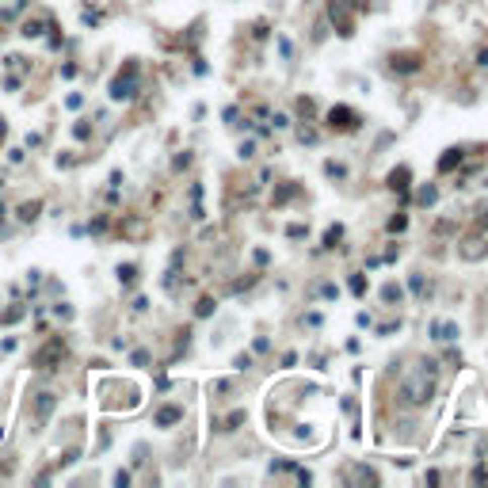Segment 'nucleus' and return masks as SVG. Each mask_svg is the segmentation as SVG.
I'll use <instances>...</instances> for the list:
<instances>
[{
	"mask_svg": "<svg viewBox=\"0 0 488 488\" xmlns=\"http://www.w3.org/2000/svg\"><path fill=\"white\" fill-rule=\"evenodd\" d=\"M431 393H435V362H420L401 377V401L412 404V408L427 404Z\"/></svg>",
	"mask_w": 488,
	"mask_h": 488,
	"instance_id": "f257e3e1",
	"label": "nucleus"
},
{
	"mask_svg": "<svg viewBox=\"0 0 488 488\" xmlns=\"http://www.w3.org/2000/svg\"><path fill=\"white\" fill-rule=\"evenodd\" d=\"M107 95L115 103H130L137 95V61H126V65L115 73V80L107 84Z\"/></svg>",
	"mask_w": 488,
	"mask_h": 488,
	"instance_id": "f03ea898",
	"label": "nucleus"
},
{
	"mask_svg": "<svg viewBox=\"0 0 488 488\" xmlns=\"http://www.w3.org/2000/svg\"><path fill=\"white\" fill-rule=\"evenodd\" d=\"M65 359H69V343L61 340V336H50V340L38 347V355H34V366L38 370H61Z\"/></svg>",
	"mask_w": 488,
	"mask_h": 488,
	"instance_id": "7ed1b4c3",
	"label": "nucleus"
},
{
	"mask_svg": "<svg viewBox=\"0 0 488 488\" xmlns=\"http://www.w3.org/2000/svg\"><path fill=\"white\" fill-rule=\"evenodd\" d=\"M359 115L351 111V107H332V111H328V126L332 130H359Z\"/></svg>",
	"mask_w": 488,
	"mask_h": 488,
	"instance_id": "20e7f679",
	"label": "nucleus"
},
{
	"mask_svg": "<svg viewBox=\"0 0 488 488\" xmlns=\"http://www.w3.org/2000/svg\"><path fill=\"white\" fill-rule=\"evenodd\" d=\"M38 214H42V198H31V202L16 206V222L19 225H34V222H38Z\"/></svg>",
	"mask_w": 488,
	"mask_h": 488,
	"instance_id": "39448f33",
	"label": "nucleus"
},
{
	"mask_svg": "<svg viewBox=\"0 0 488 488\" xmlns=\"http://www.w3.org/2000/svg\"><path fill=\"white\" fill-rule=\"evenodd\" d=\"M431 340H439V343H450V340H458V324L454 320H431Z\"/></svg>",
	"mask_w": 488,
	"mask_h": 488,
	"instance_id": "423d86ee",
	"label": "nucleus"
},
{
	"mask_svg": "<svg viewBox=\"0 0 488 488\" xmlns=\"http://www.w3.org/2000/svg\"><path fill=\"white\" fill-rule=\"evenodd\" d=\"M183 420V408H180V404H164V408L160 412H156V427H172V423H180Z\"/></svg>",
	"mask_w": 488,
	"mask_h": 488,
	"instance_id": "0eeeda50",
	"label": "nucleus"
},
{
	"mask_svg": "<svg viewBox=\"0 0 488 488\" xmlns=\"http://www.w3.org/2000/svg\"><path fill=\"white\" fill-rule=\"evenodd\" d=\"M408 180H412L408 164H401V168H393V172H389V187H393V191H401V195H408Z\"/></svg>",
	"mask_w": 488,
	"mask_h": 488,
	"instance_id": "6e6552de",
	"label": "nucleus"
},
{
	"mask_svg": "<svg viewBox=\"0 0 488 488\" xmlns=\"http://www.w3.org/2000/svg\"><path fill=\"white\" fill-rule=\"evenodd\" d=\"M393 69L397 73H416L420 69V58L416 53H401V58H393Z\"/></svg>",
	"mask_w": 488,
	"mask_h": 488,
	"instance_id": "1a4fd4ad",
	"label": "nucleus"
},
{
	"mask_svg": "<svg viewBox=\"0 0 488 488\" xmlns=\"http://www.w3.org/2000/svg\"><path fill=\"white\" fill-rule=\"evenodd\" d=\"M27 317V305H12V309H4V313H0V324H19V320Z\"/></svg>",
	"mask_w": 488,
	"mask_h": 488,
	"instance_id": "9d476101",
	"label": "nucleus"
},
{
	"mask_svg": "<svg viewBox=\"0 0 488 488\" xmlns=\"http://www.w3.org/2000/svg\"><path fill=\"white\" fill-rule=\"evenodd\" d=\"M42 31H46V19H27V23H19V34L23 38H38Z\"/></svg>",
	"mask_w": 488,
	"mask_h": 488,
	"instance_id": "9b49d317",
	"label": "nucleus"
},
{
	"mask_svg": "<svg viewBox=\"0 0 488 488\" xmlns=\"http://www.w3.org/2000/svg\"><path fill=\"white\" fill-rule=\"evenodd\" d=\"M454 164H462V149H446L443 160H439V172H450Z\"/></svg>",
	"mask_w": 488,
	"mask_h": 488,
	"instance_id": "f8f14e48",
	"label": "nucleus"
},
{
	"mask_svg": "<svg viewBox=\"0 0 488 488\" xmlns=\"http://www.w3.org/2000/svg\"><path fill=\"white\" fill-rule=\"evenodd\" d=\"M53 408H58V397H53V393H38V420L50 416Z\"/></svg>",
	"mask_w": 488,
	"mask_h": 488,
	"instance_id": "ddd939ff",
	"label": "nucleus"
},
{
	"mask_svg": "<svg viewBox=\"0 0 488 488\" xmlns=\"http://www.w3.org/2000/svg\"><path fill=\"white\" fill-rule=\"evenodd\" d=\"M119 283L122 286H134L137 283V267L134 263H119Z\"/></svg>",
	"mask_w": 488,
	"mask_h": 488,
	"instance_id": "4468645a",
	"label": "nucleus"
},
{
	"mask_svg": "<svg viewBox=\"0 0 488 488\" xmlns=\"http://www.w3.org/2000/svg\"><path fill=\"white\" fill-rule=\"evenodd\" d=\"M4 65H8V69H19V73H27V69H31V58H23V53H8V58H4Z\"/></svg>",
	"mask_w": 488,
	"mask_h": 488,
	"instance_id": "2eb2a0df",
	"label": "nucleus"
},
{
	"mask_svg": "<svg viewBox=\"0 0 488 488\" xmlns=\"http://www.w3.org/2000/svg\"><path fill=\"white\" fill-rule=\"evenodd\" d=\"M343 237V225H328V233H324V248H336V240Z\"/></svg>",
	"mask_w": 488,
	"mask_h": 488,
	"instance_id": "dca6fc26",
	"label": "nucleus"
},
{
	"mask_svg": "<svg viewBox=\"0 0 488 488\" xmlns=\"http://www.w3.org/2000/svg\"><path fill=\"white\" fill-rule=\"evenodd\" d=\"M53 317H61V320H73L77 313H73V305H69V301H58V305H53Z\"/></svg>",
	"mask_w": 488,
	"mask_h": 488,
	"instance_id": "f3484780",
	"label": "nucleus"
},
{
	"mask_svg": "<svg viewBox=\"0 0 488 488\" xmlns=\"http://www.w3.org/2000/svg\"><path fill=\"white\" fill-rule=\"evenodd\" d=\"M214 298H202V301H198V305H195V317H210V313H214Z\"/></svg>",
	"mask_w": 488,
	"mask_h": 488,
	"instance_id": "a211bd4d",
	"label": "nucleus"
},
{
	"mask_svg": "<svg viewBox=\"0 0 488 488\" xmlns=\"http://www.w3.org/2000/svg\"><path fill=\"white\" fill-rule=\"evenodd\" d=\"M324 176H332V180H343V176H347V168H343V164H336V160H328V164H324Z\"/></svg>",
	"mask_w": 488,
	"mask_h": 488,
	"instance_id": "6ab92c4d",
	"label": "nucleus"
},
{
	"mask_svg": "<svg viewBox=\"0 0 488 488\" xmlns=\"http://www.w3.org/2000/svg\"><path fill=\"white\" fill-rule=\"evenodd\" d=\"M351 294H355V298L366 294V279H362V275H351Z\"/></svg>",
	"mask_w": 488,
	"mask_h": 488,
	"instance_id": "aec40b11",
	"label": "nucleus"
},
{
	"mask_svg": "<svg viewBox=\"0 0 488 488\" xmlns=\"http://www.w3.org/2000/svg\"><path fill=\"white\" fill-rule=\"evenodd\" d=\"M73 137H77V141H88V137H92V126H88V122H77V126H73Z\"/></svg>",
	"mask_w": 488,
	"mask_h": 488,
	"instance_id": "412c9836",
	"label": "nucleus"
},
{
	"mask_svg": "<svg viewBox=\"0 0 488 488\" xmlns=\"http://www.w3.org/2000/svg\"><path fill=\"white\" fill-rule=\"evenodd\" d=\"M65 107H69V111H80V107H84V95H80V92L65 95Z\"/></svg>",
	"mask_w": 488,
	"mask_h": 488,
	"instance_id": "4be33fe9",
	"label": "nucleus"
},
{
	"mask_svg": "<svg viewBox=\"0 0 488 488\" xmlns=\"http://www.w3.org/2000/svg\"><path fill=\"white\" fill-rule=\"evenodd\" d=\"M382 298H386L389 305H393V301H401V286H393V283H389L386 290H382Z\"/></svg>",
	"mask_w": 488,
	"mask_h": 488,
	"instance_id": "5701e85b",
	"label": "nucleus"
},
{
	"mask_svg": "<svg viewBox=\"0 0 488 488\" xmlns=\"http://www.w3.org/2000/svg\"><path fill=\"white\" fill-rule=\"evenodd\" d=\"M88 229H92L95 237H103V233H107V218H103V214H99V218H92V225H88Z\"/></svg>",
	"mask_w": 488,
	"mask_h": 488,
	"instance_id": "b1692460",
	"label": "nucleus"
},
{
	"mask_svg": "<svg viewBox=\"0 0 488 488\" xmlns=\"http://www.w3.org/2000/svg\"><path fill=\"white\" fill-rule=\"evenodd\" d=\"M404 225H408V218H401V214H397V218H389V233H401Z\"/></svg>",
	"mask_w": 488,
	"mask_h": 488,
	"instance_id": "393cba45",
	"label": "nucleus"
},
{
	"mask_svg": "<svg viewBox=\"0 0 488 488\" xmlns=\"http://www.w3.org/2000/svg\"><path fill=\"white\" fill-rule=\"evenodd\" d=\"M187 164H191V153H180V156H176V160H172V168H176V172H183V168H187Z\"/></svg>",
	"mask_w": 488,
	"mask_h": 488,
	"instance_id": "a878e982",
	"label": "nucleus"
},
{
	"mask_svg": "<svg viewBox=\"0 0 488 488\" xmlns=\"http://www.w3.org/2000/svg\"><path fill=\"white\" fill-rule=\"evenodd\" d=\"M23 160H27L23 149H8V164H23Z\"/></svg>",
	"mask_w": 488,
	"mask_h": 488,
	"instance_id": "bb28decb",
	"label": "nucleus"
},
{
	"mask_svg": "<svg viewBox=\"0 0 488 488\" xmlns=\"http://www.w3.org/2000/svg\"><path fill=\"white\" fill-rule=\"evenodd\" d=\"M16 347H19V340H16V336H8V340L0 343V351H4V355H12V351H16Z\"/></svg>",
	"mask_w": 488,
	"mask_h": 488,
	"instance_id": "cd10ccee",
	"label": "nucleus"
},
{
	"mask_svg": "<svg viewBox=\"0 0 488 488\" xmlns=\"http://www.w3.org/2000/svg\"><path fill=\"white\" fill-rule=\"evenodd\" d=\"M130 362H134V366H145V362H149V351H134V355H130Z\"/></svg>",
	"mask_w": 488,
	"mask_h": 488,
	"instance_id": "c85d7f7f",
	"label": "nucleus"
},
{
	"mask_svg": "<svg viewBox=\"0 0 488 488\" xmlns=\"http://www.w3.org/2000/svg\"><path fill=\"white\" fill-rule=\"evenodd\" d=\"M420 202H423V206H427V202H435V187H431V183L420 191Z\"/></svg>",
	"mask_w": 488,
	"mask_h": 488,
	"instance_id": "c756f323",
	"label": "nucleus"
},
{
	"mask_svg": "<svg viewBox=\"0 0 488 488\" xmlns=\"http://www.w3.org/2000/svg\"><path fill=\"white\" fill-rule=\"evenodd\" d=\"M61 77L73 80V77H77V65H73V61H65V65H61Z\"/></svg>",
	"mask_w": 488,
	"mask_h": 488,
	"instance_id": "7c9ffc66",
	"label": "nucleus"
},
{
	"mask_svg": "<svg viewBox=\"0 0 488 488\" xmlns=\"http://www.w3.org/2000/svg\"><path fill=\"white\" fill-rule=\"evenodd\" d=\"M252 153H256V145H252V141H240V160H248Z\"/></svg>",
	"mask_w": 488,
	"mask_h": 488,
	"instance_id": "2f4dec72",
	"label": "nucleus"
},
{
	"mask_svg": "<svg viewBox=\"0 0 488 488\" xmlns=\"http://www.w3.org/2000/svg\"><path fill=\"white\" fill-rule=\"evenodd\" d=\"M233 366H237V370H248V366H252V355H237V362H233Z\"/></svg>",
	"mask_w": 488,
	"mask_h": 488,
	"instance_id": "473e14b6",
	"label": "nucleus"
},
{
	"mask_svg": "<svg viewBox=\"0 0 488 488\" xmlns=\"http://www.w3.org/2000/svg\"><path fill=\"white\" fill-rule=\"evenodd\" d=\"M4 88H8V92H19V88H23V80H19V77H8V80H4Z\"/></svg>",
	"mask_w": 488,
	"mask_h": 488,
	"instance_id": "72a5a7b5",
	"label": "nucleus"
},
{
	"mask_svg": "<svg viewBox=\"0 0 488 488\" xmlns=\"http://www.w3.org/2000/svg\"><path fill=\"white\" fill-rule=\"evenodd\" d=\"M290 126V115H275V130H286Z\"/></svg>",
	"mask_w": 488,
	"mask_h": 488,
	"instance_id": "f704fd0d",
	"label": "nucleus"
},
{
	"mask_svg": "<svg viewBox=\"0 0 488 488\" xmlns=\"http://www.w3.org/2000/svg\"><path fill=\"white\" fill-rule=\"evenodd\" d=\"M408 286H412L416 294H423V279H420V275H412V279H408Z\"/></svg>",
	"mask_w": 488,
	"mask_h": 488,
	"instance_id": "c9c22d12",
	"label": "nucleus"
},
{
	"mask_svg": "<svg viewBox=\"0 0 488 488\" xmlns=\"http://www.w3.org/2000/svg\"><path fill=\"white\" fill-rule=\"evenodd\" d=\"M286 237H294V240L305 237V225H290V229H286Z\"/></svg>",
	"mask_w": 488,
	"mask_h": 488,
	"instance_id": "e433bc0d",
	"label": "nucleus"
},
{
	"mask_svg": "<svg viewBox=\"0 0 488 488\" xmlns=\"http://www.w3.org/2000/svg\"><path fill=\"white\" fill-rule=\"evenodd\" d=\"M336 294H340V290H336L332 283H324V286H320V298H336Z\"/></svg>",
	"mask_w": 488,
	"mask_h": 488,
	"instance_id": "4c0bfd02",
	"label": "nucleus"
},
{
	"mask_svg": "<svg viewBox=\"0 0 488 488\" xmlns=\"http://www.w3.org/2000/svg\"><path fill=\"white\" fill-rule=\"evenodd\" d=\"M4 137H8V119L0 115V145H4Z\"/></svg>",
	"mask_w": 488,
	"mask_h": 488,
	"instance_id": "58836bf2",
	"label": "nucleus"
},
{
	"mask_svg": "<svg viewBox=\"0 0 488 488\" xmlns=\"http://www.w3.org/2000/svg\"><path fill=\"white\" fill-rule=\"evenodd\" d=\"M477 65H488V50H480V53H477Z\"/></svg>",
	"mask_w": 488,
	"mask_h": 488,
	"instance_id": "ea45409f",
	"label": "nucleus"
},
{
	"mask_svg": "<svg viewBox=\"0 0 488 488\" xmlns=\"http://www.w3.org/2000/svg\"><path fill=\"white\" fill-rule=\"evenodd\" d=\"M0 183H4V176H0Z\"/></svg>",
	"mask_w": 488,
	"mask_h": 488,
	"instance_id": "a19ab883",
	"label": "nucleus"
}]
</instances>
